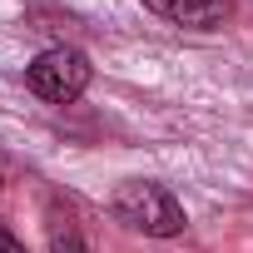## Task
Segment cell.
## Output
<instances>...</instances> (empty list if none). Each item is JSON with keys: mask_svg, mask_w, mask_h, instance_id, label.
Segmentation results:
<instances>
[{"mask_svg": "<svg viewBox=\"0 0 253 253\" xmlns=\"http://www.w3.org/2000/svg\"><path fill=\"white\" fill-rule=\"evenodd\" d=\"M114 218L129 223L149 238H174L184 233V209L179 199L164 189V184H149V179H129L114 189Z\"/></svg>", "mask_w": 253, "mask_h": 253, "instance_id": "obj_1", "label": "cell"}, {"mask_svg": "<svg viewBox=\"0 0 253 253\" xmlns=\"http://www.w3.org/2000/svg\"><path fill=\"white\" fill-rule=\"evenodd\" d=\"M89 60L80 55V50H70V45H55V50H45V55H35V65L25 70V84L40 94V99H50V104H75L84 89H89Z\"/></svg>", "mask_w": 253, "mask_h": 253, "instance_id": "obj_2", "label": "cell"}, {"mask_svg": "<svg viewBox=\"0 0 253 253\" xmlns=\"http://www.w3.org/2000/svg\"><path fill=\"white\" fill-rule=\"evenodd\" d=\"M144 5L174 25H189V30H218L228 20V0H144Z\"/></svg>", "mask_w": 253, "mask_h": 253, "instance_id": "obj_3", "label": "cell"}, {"mask_svg": "<svg viewBox=\"0 0 253 253\" xmlns=\"http://www.w3.org/2000/svg\"><path fill=\"white\" fill-rule=\"evenodd\" d=\"M45 238H50V253H94L84 228H80V213L65 204V199H50L45 209Z\"/></svg>", "mask_w": 253, "mask_h": 253, "instance_id": "obj_4", "label": "cell"}, {"mask_svg": "<svg viewBox=\"0 0 253 253\" xmlns=\"http://www.w3.org/2000/svg\"><path fill=\"white\" fill-rule=\"evenodd\" d=\"M0 253H25V243H20V238L5 228V223H0Z\"/></svg>", "mask_w": 253, "mask_h": 253, "instance_id": "obj_5", "label": "cell"}, {"mask_svg": "<svg viewBox=\"0 0 253 253\" xmlns=\"http://www.w3.org/2000/svg\"><path fill=\"white\" fill-rule=\"evenodd\" d=\"M0 189H5V164H0Z\"/></svg>", "mask_w": 253, "mask_h": 253, "instance_id": "obj_6", "label": "cell"}]
</instances>
